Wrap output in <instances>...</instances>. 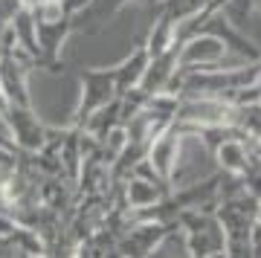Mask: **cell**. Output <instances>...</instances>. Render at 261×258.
Here are the masks:
<instances>
[{"instance_id": "9c48e42d", "label": "cell", "mask_w": 261, "mask_h": 258, "mask_svg": "<svg viewBox=\"0 0 261 258\" xmlns=\"http://www.w3.org/2000/svg\"><path fill=\"white\" fill-rule=\"evenodd\" d=\"M250 255H261V215L250 226Z\"/></svg>"}, {"instance_id": "7a4b0ae2", "label": "cell", "mask_w": 261, "mask_h": 258, "mask_svg": "<svg viewBox=\"0 0 261 258\" xmlns=\"http://www.w3.org/2000/svg\"><path fill=\"white\" fill-rule=\"evenodd\" d=\"M119 96V87H116V70L113 67H90L82 73V96H79V105H75V128H82L87 116L105 105H111L113 99Z\"/></svg>"}, {"instance_id": "277c9868", "label": "cell", "mask_w": 261, "mask_h": 258, "mask_svg": "<svg viewBox=\"0 0 261 258\" xmlns=\"http://www.w3.org/2000/svg\"><path fill=\"white\" fill-rule=\"evenodd\" d=\"M186 134L180 131L177 122H171L168 128H163L157 137L148 142L145 160L151 163V168L157 171L160 180H166L168 186H174L177 180V166H180V148H183Z\"/></svg>"}, {"instance_id": "6da1fadb", "label": "cell", "mask_w": 261, "mask_h": 258, "mask_svg": "<svg viewBox=\"0 0 261 258\" xmlns=\"http://www.w3.org/2000/svg\"><path fill=\"white\" fill-rule=\"evenodd\" d=\"M177 226L186 235L189 255H226V232L215 209H183Z\"/></svg>"}, {"instance_id": "5b68a950", "label": "cell", "mask_w": 261, "mask_h": 258, "mask_svg": "<svg viewBox=\"0 0 261 258\" xmlns=\"http://www.w3.org/2000/svg\"><path fill=\"white\" fill-rule=\"evenodd\" d=\"M6 122H9L12 139H15V145L20 151L35 154V151L44 148V142H47V125L38 119L32 105H15L12 101L9 111H6Z\"/></svg>"}, {"instance_id": "3957f363", "label": "cell", "mask_w": 261, "mask_h": 258, "mask_svg": "<svg viewBox=\"0 0 261 258\" xmlns=\"http://www.w3.org/2000/svg\"><path fill=\"white\" fill-rule=\"evenodd\" d=\"M229 56V44L215 32H195L180 41L177 70H209V67H224Z\"/></svg>"}, {"instance_id": "30bf717a", "label": "cell", "mask_w": 261, "mask_h": 258, "mask_svg": "<svg viewBox=\"0 0 261 258\" xmlns=\"http://www.w3.org/2000/svg\"><path fill=\"white\" fill-rule=\"evenodd\" d=\"M255 101H258V105H261V84H258V99H255Z\"/></svg>"}, {"instance_id": "52a82bcc", "label": "cell", "mask_w": 261, "mask_h": 258, "mask_svg": "<svg viewBox=\"0 0 261 258\" xmlns=\"http://www.w3.org/2000/svg\"><path fill=\"white\" fill-rule=\"evenodd\" d=\"M148 61H151V53H148V46H145V41H142L137 49H130V56H125L119 64L113 67V70H116V87H119V96L122 93H128V90H134V87H140Z\"/></svg>"}, {"instance_id": "8992f818", "label": "cell", "mask_w": 261, "mask_h": 258, "mask_svg": "<svg viewBox=\"0 0 261 258\" xmlns=\"http://www.w3.org/2000/svg\"><path fill=\"white\" fill-rule=\"evenodd\" d=\"M171 194V186L163 183L160 177H145V174H128L125 177V206L130 212H145L160 200H166Z\"/></svg>"}, {"instance_id": "ba28073f", "label": "cell", "mask_w": 261, "mask_h": 258, "mask_svg": "<svg viewBox=\"0 0 261 258\" xmlns=\"http://www.w3.org/2000/svg\"><path fill=\"white\" fill-rule=\"evenodd\" d=\"M209 3H212V0H160V12H163L166 18L183 23V20L195 18L197 12H203Z\"/></svg>"}]
</instances>
